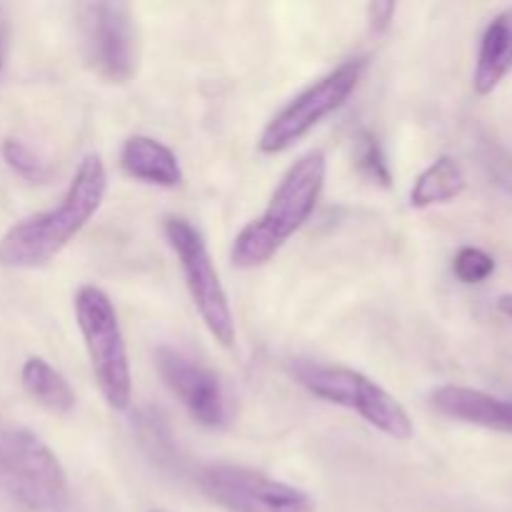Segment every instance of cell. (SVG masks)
I'll return each instance as SVG.
<instances>
[{
  "label": "cell",
  "mask_w": 512,
  "mask_h": 512,
  "mask_svg": "<svg viewBox=\"0 0 512 512\" xmlns=\"http://www.w3.org/2000/svg\"><path fill=\"white\" fill-rule=\"evenodd\" d=\"M155 365L168 385L170 393L180 400L190 418L198 425L210 430H220L230 423V398L225 393L218 375L203 365L200 360L190 358L183 350L163 345L155 353Z\"/></svg>",
  "instance_id": "30bf717a"
},
{
  "label": "cell",
  "mask_w": 512,
  "mask_h": 512,
  "mask_svg": "<svg viewBox=\"0 0 512 512\" xmlns=\"http://www.w3.org/2000/svg\"><path fill=\"white\" fill-rule=\"evenodd\" d=\"M395 10H398V5L395 3H373L368 8V20H370V28L375 30V33H383V30L390 28V23H393L395 18Z\"/></svg>",
  "instance_id": "d6986e66"
},
{
  "label": "cell",
  "mask_w": 512,
  "mask_h": 512,
  "mask_svg": "<svg viewBox=\"0 0 512 512\" xmlns=\"http://www.w3.org/2000/svg\"><path fill=\"white\" fill-rule=\"evenodd\" d=\"M20 378H23V388L28 390L30 398L50 413L68 415L75 408L73 388L65 380V375L58 373L48 360L35 358V355L28 358L20 370Z\"/></svg>",
  "instance_id": "9a60e30c"
},
{
  "label": "cell",
  "mask_w": 512,
  "mask_h": 512,
  "mask_svg": "<svg viewBox=\"0 0 512 512\" xmlns=\"http://www.w3.org/2000/svg\"><path fill=\"white\" fill-rule=\"evenodd\" d=\"M78 28L90 73L110 85L130 83L138 70V40L130 5L83 3L78 8Z\"/></svg>",
  "instance_id": "52a82bcc"
},
{
  "label": "cell",
  "mask_w": 512,
  "mask_h": 512,
  "mask_svg": "<svg viewBox=\"0 0 512 512\" xmlns=\"http://www.w3.org/2000/svg\"><path fill=\"white\" fill-rule=\"evenodd\" d=\"M430 405L435 413L458 423L512 435V400L495 398L483 390L463 388V385H440L430 395Z\"/></svg>",
  "instance_id": "8fae6325"
},
{
  "label": "cell",
  "mask_w": 512,
  "mask_h": 512,
  "mask_svg": "<svg viewBox=\"0 0 512 512\" xmlns=\"http://www.w3.org/2000/svg\"><path fill=\"white\" fill-rule=\"evenodd\" d=\"M325 175H328V160L320 150H310L295 160L275 188L268 208L235 235L230 263L240 270H255L270 263L315 213V205L325 188Z\"/></svg>",
  "instance_id": "7a4b0ae2"
},
{
  "label": "cell",
  "mask_w": 512,
  "mask_h": 512,
  "mask_svg": "<svg viewBox=\"0 0 512 512\" xmlns=\"http://www.w3.org/2000/svg\"><path fill=\"white\" fill-rule=\"evenodd\" d=\"M198 485L225 512H315V500L305 490L243 465H208Z\"/></svg>",
  "instance_id": "9c48e42d"
},
{
  "label": "cell",
  "mask_w": 512,
  "mask_h": 512,
  "mask_svg": "<svg viewBox=\"0 0 512 512\" xmlns=\"http://www.w3.org/2000/svg\"><path fill=\"white\" fill-rule=\"evenodd\" d=\"M365 60H345L338 68L325 73L313 85L295 95L278 115H273L263 128L258 140V150L265 155H278L293 148L298 140H303L318 123H323L328 115L343 108L350 95L358 88L363 78Z\"/></svg>",
  "instance_id": "8992f818"
},
{
  "label": "cell",
  "mask_w": 512,
  "mask_h": 512,
  "mask_svg": "<svg viewBox=\"0 0 512 512\" xmlns=\"http://www.w3.org/2000/svg\"><path fill=\"white\" fill-rule=\"evenodd\" d=\"M498 310L505 315V318L512 320V293H505L498 298Z\"/></svg>",
  "instance_id": "ffe728a7"
},
{
  "label": "cell",
  "mask_w": 512,
  "mask_h": 512,
  "mask_svg": "<svg viewBox=\"0 0 512 512\" xmlns=\"http://www.w3.org/2000/svg\"><path fill=\"white\" fill-rule=\"evenodd\" d=\"M512 70V10H503L490 20L480 40L473 88L478 95H490Z\"/></svg>",
  "instance_id": "4fadbf2b"
},
{
  "label": "cell",
  "mask_w": 512,
  "mask_h": 512,
  "mask_svg": "<svg viewBox=\"0 0 512 512\" xmlns=\"http://www.w3.org/2000/svg\"><path fill=\"white\" fill-rule=\"evenodd\" d=\"M0 65H3V43H0Z\"/></svg>",
  "instance_id": "44dd1931"
},
{
  "label": "cell",
  "mask_w": 512,
  "mask_h": 512,
  "mask_svg": "<svg viewBox=\"0 0 512 512\" xmlns=\"http://www.w3.org/2000/svg\"><path fill=\"white\" fill-rule=\"evenodd\" d=\"M0 43H3V40H0Z\"/></svg>",
  "instance_id": "7402d4cb"
},
{
  "label": "cell",
  "mask_w": 512,
  "mask_h": 512,
  "mask_svg": "<svg viewBox=\"0 0 512 512\" xmlns=\"http://www.w3.org/2000/svg\"><path fill=\"white\" fill-rule=\"evenodd\" d=\"M0 153H3V160L8 163V168L23 180H28V183H45L50 178V165L30 145H25L23 140H3Z\"/></svg>",
  "instance_id": "2e32d148"
},
{
  "label": "cell",
  "mask_w": 512,
  "mask_h": 512,
  "mask_svg": "<svg viewBox=\"0 0 512 512\" xmlns=\"http://www.w3.org/2000/svg\"><path fill=\"white\" fill-rule=\"evenodd\" d=\"M75 320L105 403L113 410H128L133 400V378L113 300L98 285H83L75 293Z\"/></svg>",
  "instance_id": "5b68a950"
},
{
  "label": "cell",
  "mask_w": 512,
  "mask_h": 512,
  "mask_svg": "<svg viewBox=\"0 0 512 512\" xmlns=\"http://www.w3.org/2000/svg\"><path fill=\"white\" fill-rule=\"evenodd\" d=\"M355 165H358V170L368 180L383 185V188H390V180H393L390 165L388 160H385V153L383 148H380L378 138H375L370 130H360V133L355 135Z\"/></svg>",
  "instance_id": "e0dca14e"
},
{
  "label": "cell",
  "mask_w": 512,
  "mask_h": 512,
  "mask_svg": "<svg viewBox=\"0 0 512 512\" xmlns=\"http://www.w3.org/2000/svg\"><path fill=\"white\" fill-rule=\"evenodd\" d=\"M120 168L140 183L175 188L183 183V168L173 150L150 135H130L120 148Z\"/></svg>",
  "instance_id": "7c38bea8"
},
{
  "label": "cell",
  "mask_w": 512,
  "mask_h": 512,
  "mask_svg": "<svg viewBox=\"0 0 512 512\" xmlns=\"http://www.w3.org/2000/svg\"><path fill=\"white\" fill-rule=\"evenodd\" d=\"M108 190V170L100 155H85L55 208L15 223L0 240V265L35 270L58 258L70 240L100 210Z\"/></svg>",
  "instance_id": "6da1fadb"
},
{
  "label": "cell",
  "mask_w": 512,
  "mask_h": 512,
  "mask_svg": "<svg viewBox=\"0 0 512 512\" xmlns=\"http://www.w3.org/2000/svg\"><path fill=\"white\" fill-rule=\"evenodd\" d=\"M465 188H468V178H465L463 165L453 155H440L418 175L413 190H410V205L423 210L450 203V200L460 198Z\"/></svg>",
  "instance_id": "5bb4252c"
},
{
  "label": "cell",
  "mask_w": 512,
  "mask_h": 512,
  "mask_svg": "<svg viewBox=\"0 0 512 512\" xmlns=\"http://www.w3.org/2000/svg\"><path fill=\"white\" fill-rule=\"evenodd\" d=\"M290 370L298 385H303L310 395L330 405L353 410L390 440L405 443L413 438L415 428L408 410L368 375L353 368H340V365L313 363V360H298Z\"/></svg>",
  "instance_id": "3957f363"
},
{
  "label": "cell",
  "mask_w": 512,
  "mask_h": 512,
  "mask_svg": "<svg viewBox=\"0 0 512 512\" xmlns=\"http://www.w3.org/2000/svg\"><path fill=\"white\" fill-rule=\"evenodd\" d=\"M165 240L173 248L183 270L185 285L193 298L195 310L205 323L208 333L220 345L230 348L235 343V320L230 310L228 293H225L220 275L210 260L205 240L185 218H168L163 225Z\"/></svg>",
  "instance_id": "ba28073f"
},
{
  "label": "cell",
  "mask_w": 512,
  "mask_h": 512,
  "mask_svg": "<svg viewBox=\"0 0 512 512\" xmlns=\"http://www.w3.org/2000/svg\"><path fill=\"white\" fill-rule=\"evenodd\" d=\"M0 493L25 510L53 512L68 503V475L38 435L0 430Z\"/></svg>",
  "instance_id": "277c9868"
},
{
  "label": "cell",
  "mask_w": 512,
  "mask_h": 512,
  "mask_svg": "<svg viewBox=\"0 0 512 512\" xmlns=\"http://www.w3.org/2000/svg\"><path fill=\"white\" fill-rule=\"evenodd\" d=\"M453 273L460 283L478 285L495 273V258L485 250L468 245V248H460L458 255H455Z\"/></svg>",
  "instance_id": "ac0fdd59"
}]
</instances>
